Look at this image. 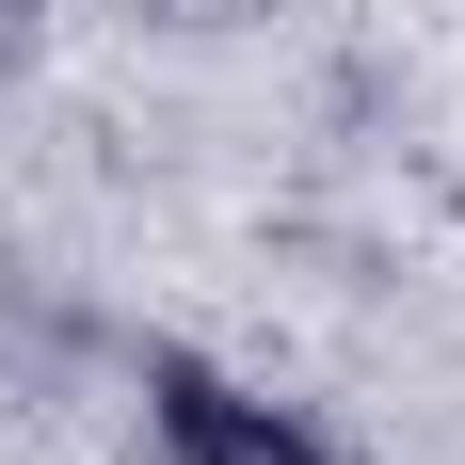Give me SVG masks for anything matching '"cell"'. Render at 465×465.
<instances>
[{
  "label": "cell",
  "mask_w": 465,
  "mask_h": 465,
  "mask_svg": "<svg viewBox=\"0 0 465 465\" xmlns=\"http://www.w3.org/2000/svg\"><path fill=\"white\" fill-rule=\"evenodd\" d=\"M16 33H33V0H0V48H16Z\"/></svg>",
  "instance_id": "cell-2"
},
{
  "label": "cell",
  "mask_w": 465,
  "mask_h": 465,
  "mask_svg": "<svg viewBox=\"0 0 465 465\" xmlns=\"http://www.w3.org/2000/svg\"><path fill=\"white\" fill-rule=\"evenodd\" d=\"M144 433H161L177 465H337L289 401H257V385H225V370H193V353H144Z\"/></svg>",
  "instance_id": "cell-1"
}]
</instances>
